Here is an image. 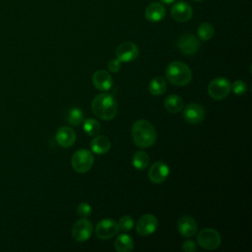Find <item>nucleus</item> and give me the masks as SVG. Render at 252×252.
Masks as SVG:
<instances>
[{"mask_svg": "<svg viewBox=\"0 0 252 252\" xmlns=\"http://www.w3.org/2000/svg\"><path fill=\"white\" fill-rule=\"evenodd\" d=\"M134 144L142 149L153 146L157 140V132L155 127L148 120H137L131 129Z\"/></svg>", "mask_w": 252, "mask_h": 252, "instance_id": "1", "label": "nucleus"}, {"mask_svg": "<svg viewBox=\"0 0 252 252\" xmlns=\"http://www.w3.org/2000/svg\"><path fill=\"white\" fill-rule=\"evenodd\" d=\"M92 110L102 120H111L117 113V102L109 94H99L92 101Z\"/></svg>", "mask_w": 252, "mask_h": 252, "instance_id": "2", "label": "nucleus"}, {"mask_svg": "<svg viewBox=\"0 0 252 252\" xmlns=\"http://www.w3.org/2000/svg\"><path fill=\"white\" fill-rule=\"evenodd\" d=\"M166 79L174 86L183 87L190 83L192 72L189 66L181 61H173L169 63L165 69Z\"/></svg>", "mask_w": 252, "mask_h": 252, "instance_id": "3", "label": "nucleus"}, {"mask_svg": "<svg viewBox=\"0 0 252 252\" xmlns=\"http://www.w3.org/2000/svg\"><path fill=\"white\" fill-rule=\"evenodd\" d=\"M197 242L200 247L207 250H215L221 243V237L219 231L214 228L207 227L199 231L197 235Z\"/></svg>", "mask_w": 252, "mask_h": 252, "instance_id": "4", "label": "nucleus"}, {"mask_svg": "<svg viewBox=\"0 0 252 252\" xmlns=\"http://www.w3.org/2000/svg\"><path fill=\"white\" fill-rule=\"evenodd\" d=\"M94 163L93 154L86 150H78L71 158V164L73 169L78 173H85L91 169Z\"/></svg>", "mask_w": 252, "mask_h": 252, "instance_id": "5", "label": "nucleus"}, {"mask_svg": "<svg viewBox=\"0 0 252 252\" xmlns=\"http://www.w3.org/2000/svg\"><path fill=\"white\" fill-rule=\"evenodd\" d=\"M230 83L226 78L218 77L210 82L208 86V93L211 97L217 100L223 99L230 92Z\"/></svg>", "mask_w": 252, "mask_h": 252, "instance_id": "6", "label": "nucleus"}, {"mask_svg": "<svg viewBox=\"0 0 252 252\" xmlns=\"http://www.w3.org/2000/svg\"><path fill=\"white\" fill-rule=\"evenodd\" d=\"M119 231L118 222L113 219L100 220L95 225V234L100 239H109Z\"/></svg>", "mask_w": 252, "mask_h": 252, "instance_id": "7", "label": "nucleus"}, {"mask_svg": "<svg viewBox=\"0 0 252 252\" xmlns=\"http://www.w3.org/2000/svg\"><path fill=\"white\" fill-rule=\"evenodd\" d=\"M94 231L93 224L86 218L77 220L72 227V236L75 240L83 242L88 240Z\"/></svg>", "mask_w": 252, "mask_h": 252, "instance_id": "8", "label": "nucleus"}, {"mask_svg": "<svg viewBox=\"0 0 252 252\" xmlns=\"http://www.w3.org/2000/svg\"><path fill=\"white\" fill-rule=\"evenodd\" d=\"M200 45V40L192 33H183L177 39L178 49L186 55L195 54L199 50Z\"/></svg>", "mask_w": 252, "mask_h": 252, "instance_id": "9", "label": "nucleus"}, {"mask_svg": "<svg viewBox=\"0 0 252 252\" xmlns=\"http://www.w3.org/2000/svg\"><path fill=\"white\" fill-rule=\"evenodd\" d=\"M115 55L120 62H131L138 57L139 48L132 41H124L116 47Z\"/></svg>", "mask_w": 252, "mask_h": 252, "instance_id": "10", "label": "nucleus"}, {"mask_svg": "<svg viewBox=\"0 0 252 252\" xmlns=\"http://www.w3.org/2000/svg\"><path fill=\"white\" fill-rule=\"evenodd\" d=\"M158 226V219L151 214H147L142 216L137 223L136 230L142 236H147L154 233Z\"/></svg>", "mask_w": 252, "mask_h": 252, "instance_id": "11", "label": "nucleus"}, {"mask_svg": "<svg viewBox=\"0 0 252 252\" xmlns=\"http://www.w3.org/2000/svg\"><path fill=\"white\" fill-rule=\"evenodd\" d=\"M171 17L176 21L180 23L187 22L191 19L193 15L192 7L185 1H179L173 4L170 10Z\"/></svg>", "mask_w": 252, "mask_h": 252, "instance_id": "12", "label": "nucleus"}, {"mask_svg": "<svg viewBox=\"0 0 252 252\" xmlns=\"http://www.w3.org/2000/svg\"><path fill=\"white\" fill-rule=\"evenodd\" d=\"M169 174V168L166 163L162 161H156L150 167L148 176L149 179L155 184H160L167 178Z\"/></svg>", "mask_w": 252, "mask_h": 252, "instance_id": "13", "label": "nucleus"}, {"mask_svg": "<svg viewBox=\"0 0 252 252\" xmlns=\"http://www.w3.org/2000/svg\"><path fill=\"white\" fill-rule=\"evenodd\" d=\"M205 117L204 108L197 103H189L183 109V118L190 124H197L203 121Z\"/></svg>", "mask_w": 252, "mask_h": 252, "instance_id": "14", "label": "nucleus"}, {"mask_svg": "<svg viewBox=\"0 0 252 252\" xmlns=\"http://www.w3.org/2000/svg\"><path fill=\"white\" fill-rule=\"evenodd\" d=\"M177 228L179 233L184 237H192L197 233L198 224L196 220L189 216H183L178 220Z\"/></svg>", "mask_w": 252, "mask_h": 252, "instance_id": "15", "label": "nucleus"}, {"mask_svg": "<svg viewBox=\"0 0 252 252\" xmlns=\"http://www.w3.org/2000/svg\"><path fill=\"white\" fill-rule=\"evenodd\" d=\"M165 7L160 2H152L145 10V17L149 22L158 23L165 17Z\"/></svg>", "mask_w": 252, "mask_h": 252, "instance_id": "16", "label": "nucleus"}, {"mask_svg": "<svg viewBox=\"0 0 252 252\" xmlns=\"http://www.w3.org/2000/svg\"><path fill=\"white\" fill-rule=\"evenodd\" d=\"M56 142L63 148L71 147L76 140V134L71 127L63 126L56 132Z\"/></svg>", "mask_w": 252, "mask_h": 252, "instance_id": "17", "label": "nucleus"}, {"mask_svg": "<svg viewBox=\"0 0 252 252\" xmlns=\"http://www.w3.org/2000/svg\"><path fill=\"white\" fill-rule=\"evenodd\" d=\"M93 84L99 91H107L112 86V78L107 71L97 70L93 75Z\"/></svg>", "mask_w": 252, "mask_h": 252, "instance_id": "18", "label": "nucleus"}, {"mask_svg": "<svg viewBox=\"0 0 252 252\" xmlns=\"http://www.w3.org/2000/svg\"><path fill=\"white\" fill-rule=\"evenodd\" d=\"M111 147L110 140L103 135H95L91 142V149L97 155L106 154Z\"/></svg>", "mask_w": 252, "mask_h": 252, "instance_id": "19", "label": "nucleus"}, {"mask_svg": "<svg viewBox=\"0 0 252 252\" xmlns=\"http://www.w3.org/2000/svg\"><path fill=\"white\" fill-rule=\"evenodd\" d=\"M114 248L118 252H130L134 248V241L128 234H120L115 238Z\"/></svg>", "mask_w": 252, "mask_h": 252, "instance_id": "20", "label": "nucleus"}, {"mask_svg": "<svg viewBox=\"0 0 252 252\" xmlns=\"http://www.w3.org/2000/svg\"><path fill=\"white\" fill-rule=\"evenodd\" d=\"M164 107L169 112L177 113L183 108V99L177 94H169L164 99Z\"/></svg>", "mask_w": 252, "mask_h": 252, "instance_id": "21", "label": "nucleus"}, {"mask_svg": "<svg viewBox=\"0 0 252 252\" xmlns=\"http://www.w3.org/2000/svg\"><path fill=\"white\" fill-rule=\"evenodd\" d=\"M166 90L165 79L161 76L153 78L149 84V91L153 95H160Z\"/></svg>", "mask_w": 252, "mask_h": 252, "instance_id": "22", "label": "nucleus"}, {"mask_svg": "<svg viewBox=\"0 0 252 252\" xmlns=\"http://www.w3.org/2000/svg\"><path fill=\"white\" fill-rule=\"evenodd\" d=\"M149 162H150V158L146 152L138 151L133 155L132 164L135 168L139 170H144L149 165Z\"/></svg>", "mask_w": 252, "mask_h": 252, "instance_id": "23", "label": "nucleus"}, {"mask_svg": "<svg viewBox=\"0 0 252 252\" xmlns=\"http://www.w3.org/2000/svg\"><path fill=\"white\" fill-rule=\"evenodd\" d=\"M214 32H215L214 26L207 22L200 24L197 29V34H198L199 39L204 40V41L211 39L214 35Z\"/></svg>", "mask_w": 252, "mask_h": 252, "instance_id": "24", "label": "nucleus"}, {"mask_svg": "<svg viewBox=\"0 0 252 252\" xmlns=\"http://www.w3.org/2000/svg\"><path fill=\"white\" fill-rule=\"evenodd\" d=\"M67 121L74 126L80 125L84 121V113L81 108L74 107L69 110L67 114Z\"/></svg>", "mask_w": 252, "mask_h": 252, "instance_id": "25", "label": "nucleus"}, {"mask_svg": "<svg viewBox=\"0 0 252 252\" xmlns=\"http://www.w3.org/2000/svg\"><path fill=\"white\" fill-rule=\"evenodd\" d=\"M84 130L90 136H95L100 131V124L94 118H88L84 121Z\"/></svg>", "mask_w": 252, "mask_h": 252, "instance_id": "26", "label": "nucleus"}, {"mask_svg": "<svg viewBox=\"0 0 252 252\" xmlns=\"http://www.w3.org/2000/svg\"><path fill=\"white\" fill-rule=\"evenodd\" d=\"M118 226H119V229L125 232L130 231L134 226V220L130 216H123L120 218L118 221Z\"/></svg>", "mask_w": 252, "mask_h": 252, "instance_id": "27", "label": "nucleus"}, {"mask_svg": "<svg viewBox=\"0 0 252 252\" xmlns=\"http://www.w3.org/2000/svg\"><path fill=\"white\" fill-rule=\"evenodd\" d=\"M230 90H232V92L235 94L241 95V94H245V92L247 90V86L243 81L237 80V81H234L233 84L230 86Z\"/></svg>", "mask_w": 252, "mask_h": 252, "instance_id": "28", "label": "nucleus"}, {"mask_svg": "<svg viewBox=\"0 0 252 252\" xmlns=\"http://www.w3.org/2000/svg\"><path fill=\"white\" fill-rule=\"evenodd\" d=\"M77 214L82 218H88L92 214V207L89 203L83 202L77 207Z\"/></svg>", "mask_w": 252, "mask_h": 252, "instance_id": "29", "label": "nucleus"}, {"mask_svg": "<svg viewBox=\"0 0 252 252\" xmlns=\"http://www.w3.org/2000/svg\"><path fill=\"white\" fill-rule=\"evenodd\" d=\"M107 68L110 72L112 73H116L120 70L121 68V63L120 61L116 58V59H111L108 61V64H107Z\"/></svg>", "mask_w": 252, "mask_h": 252, "instance_id": "30", "label": "nucleus"}, {"mask_svg": "<svg viewBox=\"0 0 252 252\" xmlns=\"http://www.w3.org/2000/svg\"><path fill=\"white\" fill-rule=\"evenodd\" d=\"M182 249L186 252H193V251L196 250V244L192 240H186V241L183 242Z\"/></svg>", "mask_w": 252, "mask_h": 252, "instance_id": "31", "label": "nucleus"}, {"mask_svg": "<svg viewBox=\"0 0 252 252\" xmlns=\"http://www.w3.org/2000/svg\"><path fill=\"white\" fill-rule=\"evenodd\" d=\"M175 1L176 0H159V2L162 3V4H171V3L175 2Z\"/></svg>", "mask_w": 252, "mask_h": 252, "instance_id": "32", "label": "nucleus"}, {"mask_svg": "<svg viewBox=\"0 0 252 252\" xmlns=\"http://www.w3.org/2000/svg\"><path fill=\"white\" fill-rule=\"evenodd\" d=\"M193 1H196V2H200V1H203V0H193Z\"/></svg>", "mask_w": 252, "mask_h": 252, "instance_id": "33", "label": "nucleus"}]
</instances>
